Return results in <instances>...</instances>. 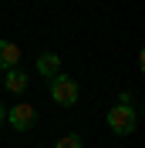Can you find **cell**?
Masks as SVG:
<instances>
[{"mask_svg":"<svg viewBox=\"0 0 145 148\" xmlns=\"http://www.w3.org/2000/svg\"><path fill=\"white\" fill-rule=\"evenodd\" d=\"M138 125V111L132 108V98L128 94H118V104L108 108V128L115 135H132Z\"/></svg>","mask_w":145,"mask_h":148,"instance_id":"1","label":"cell"},{"mask_svg":"<svg viewBox=\"0 0 145 148\" xmlns=\"http://www.w3.org/2000/svg\"><path fill=\"white\" fill-rule=\"evenodd\" d=\"M47 88H51V101H57L61 108H74L78 104V81H74L71 74H54L51 81H47Z\"/></svg>","mask_w":145,"mask_h":148,"instance_id":"2","label":"cell"},{"mask_svg":"<svg viewBox=\"0 0 145 148\" xmlns=\"http://www.w3.org/2000/svg\"><path fill=\"white\" fill-rule=\"evenodd\" d=\"M3 121H10L17 131H30L37 125V108L27 104V101H17L14 108H7V118H3Z\"/></svg>","mask_w":145,"mask_h":148,"instance_id":"3","label":"cell"},{"mask_svg":"<svg viewBox=\"0 0 145 148\" xmlns=\"http://www.w3.org/2000/svg\"><path fill=\"white\" fill-rule=\"evenodd\" d=\"M0 81H3V88H7L10 94H24V91H27V81H30V77H27V71H20V64H17V67H10V71L3 74Z\"/></svg>","mask_w":145,"mask_h":148,"instance_id":"4","label":"cell"},{"mask_svg":"<svg viewBox=\"0 0 145 148\" xmlns=\"http://www.w3.org/2000/svg\"><path fill=\"white\" fill-rule=\"evenodd\" d=\"M34 67H37V74H41V77H47V81H51L54 74H61V57L51 54V51H44V54H37Z\"/></svg>","mask_w":145,"mask_h":148,"instance_id":"5","label":"cell"},{"mask_svg":"<svg viewBox=\"0 0 145 148\" xmlns=\"http://www.w3.org/2000/svg\"><path fill=\"white\" fill-rule=\"evenodd\" d=\"M17 64H20V47L14 40H0V71H10Z\"/></svg>","mask_w":145,"mask_h":148,"instance_id":"6","label":"cell"},{"mask_svg":"<svg viewBox=\"0 0 145 148\" xmlns=\"http://www.w3.org/2000/svg\"><path fill=\"white\" fill-rule=\"evenodd\" d=\"M54 148H84V141H81V135H61V138L54 141Z\"/></svg>","mask_w":145,"mask_h":148,"instance_id":"7","label":"cell"},{"mask_svg":"<svg viewBox=\"0 0 145 148\" xmlns=\"http://www.w3.org/2000/svg\"><path fill=\"white\" fill-rule=\"evenodd\" d=\"M3 118H7V108H3V101H0V125H3Z\"/></svg>","mask_w":145,"mask_h":148,"instance_id":"8","label":"cell"}]
</instances>
